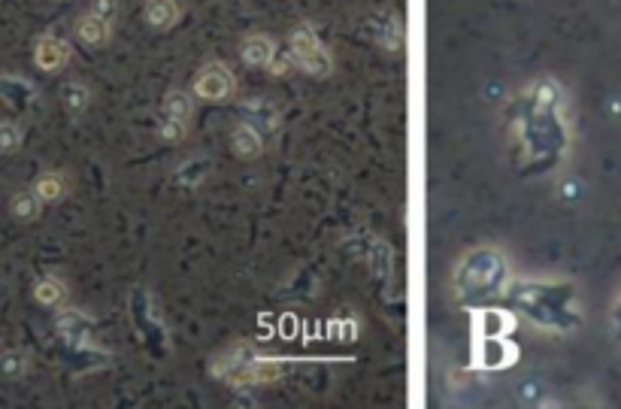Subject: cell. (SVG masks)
<instances>
[{"label": "cell", "mask_w": 621, "mask_h": 409, "mask_svg": "<svg viewBox=\"0 0 621 409\" xmlns=\"http://www.w3.org/2000/svg\"><path fill=\"white\" fill-rule=\"evenodd\" d=\"M231 146H234V155L240 158H255L261 155L264 149V140H261V131L252 125V122H243L231 131Z\"/></svg>", "instance_id": "obj_7"}, {"label": "cell", "mask_w": 621, "mask_h": 409, "mask_svg": "<svg viewBox=\"0 0 621 409\" xmlns=\"http://www.w3.org/2000/svg\"><path fill=\"white\" fill-rule=\"evenodd\" d=\"M55 331H58L64 340H70V343H82V340L91 337V322H88V316L79 313V310H61V313L55 316Z\"/></svg>", "instance_id": "obj_5"}, {"label": "cell", "mask_w": 621, "mask_h": 409, "mask_svg": "<svg viewBox=\"0 0 621 409\" xmlns=\"http://www.w3.org/2000/svg\"><path fill=\"white\" fill-rule=\"evenodd\" d=\"M231 91H234V76H231V70L222 61L206 64L197 73V79H194V94L203 97V100H216V104H219V100L231 97Z\"/></svg>", "instance_id": "obj_2"}, {"label": "cell", "mask_w": 621, "mask_h": 409, "mask_svg": "<svg viewBox=\"0 0 621 409\" xmlns=\"http://www.w3.org/2000/svg\"><path fill=\"white\" fill-rule=\"evenodd\" d=\"M615 328H618V334H621V300H618V310H615Z\"/></svg>", "instance_id": "obj_18"}, {"label": "cell", "mask_w": 621, "mask_h": 409, "mask_svg": "<svg viewBox=\"0 0 621 409\" xmlns=\"http://www.w3.org/2000/svg\"><path fill=\"white\" fill-rule=\"evenodd\" d=\"M191 113H194V107H191V94H185V91H170V94L164 97V116H167V119L188 122Z\"/></svg>", "instance_id": "obj_14"}, {"label": "cell", "mask_w": 621, "mask_h": 409, "mask_svg": "<svg viewBox=\"0 0 621 409\" xmlns=\"http://www.w3.org/2000/svg\"><path fill=\"white\" fill-rule=\"evenodd\" d=\"M34 300L40 306H61L67 300V282L61 276H40L34 282Z\"/></svg>", "instance_id": "obj_9"}, {"label": "cell", "mask_w": 621, "mask_h": 409, "mask_svg": "<svg viewBox=\"0 0 621 409\" xmlns=\"http://www.w3.org/2000/svg\"><path fill=\"white\" fill-rule=\"evenodd\" d=\"M61 104H64V110H67L70 116H79V113L91 104V91H88V85H82V82H76V79L64 82V85H61Z\"/></svg>", "instance_id": "obj_12"}, {"label": "cell", "mask_w": 621, "mask_h": 409, "mask_svg": "<svg viewBox=\"0 0 621 409\" xmlns=\"http://www.w3.org/2000/svg\"><path fill=\"white\" fill-rule=\"evenodd\" d=\"M243 61L249 67H270L276 61V43L267 34H249L240 46Z\"/></svg>", "instance_id": "obj_4"}, {"label": "cell", "mask_w": 621, "mask_h": 409, "mask_svg": "<svg viewBox=\"0 0 621 409\" xmlns=\"http://www.w3.org/2000/svg\"><path fill=\"white\" fill-rule=\"evenodd\" d=\"M31 370V355L22 352V349H10L0 355V376L7 379H22L25 373Z\"/></svg>", "instance_id": "obj_13"}, {"label": "cell", "mask_w": 621, "mask_h": 409, "mask_svg": "<svg viewBox=\"0 0 621 409\" xmlns=\"http://www.w3.org/2000/svg\"><path fill=\"white\" fill-rule=\"evenodd\" d=\"M10 213H13V219H19V222H37L40 213H43V200L37 197L34 188H22V191H16L13 200H10Z\"/></svg>", "instance_id": "obj_8"}, {"label": "cell", "mask_w": 621, "mask_h": 409, "mask_svg": "<svg viewBox=\"0 0 621 409\" xmlns=\"http://www.w3.org/2000/svg\"><path fill=\"white\" fill-rule=\"evenodd\" d=\"M25 131L16 122H0V155H10L22 146Z\"/></svg>", "instance_id": "obj_15"}, {"label": "cell", "mask_w": 621, "mask_h": 409, "mask_svg": "<svg viewBox=\"0 0 621 409\" xmlns=\"http://www.w3.org/2000/svg\"><path fill=\"white\" fill-rule=\"evenodd\" d=\"M31 188L37 191V197H40L43 203H58V200L67 194V176L58 173V170H46V173L37 176V182H34Z\"/></svg>", "instance_id": "obj_11"}, {"label": "cell", "mask_w": 621, "mask_h": 409, "mask_svg": "<svg viewBox=\"0 0 621 409\" xmlns=\"http://www.w3.org/2000/svg\"><path fill=\"white\" fill-rule=\"evenodd\" d=\"M88 13H94V16H100V19H110V22H113V16L119 13V0H94Z\"/></svg>", "instance_id": "obj_17"}, {"label": "cell", "mask_w": 621, "mask_h": 409, "mask_svg": "<svg viewBox=\"0 0 621 409\" xmlns=\"http://www.w3.org/2000/svg\"><path fill=\"white\" fill-rule=\"evenodd\" d=\"M288 46H291L288 55H291V61H294L300 70H306L309 76H319V79L331 76L334 61H331L325 43L319 40V34H316L313 28H309V25H297V28L291 31Z\"/></svg>", "instance_id": "obj_1"}, {"label": "cell", "mask_w": 621, "mask_h": 409, "mask_svg": "<svg viewBox=\"0 0 621 409\" xmlns=\"http://www.w3.org/2000/svg\"><path fill=\"white\" fill-rule=\"evenodd\" d=\"M70 61V43L55 34H40L34 40V64L43 73H55Z\"/></svg>", "instance_id": "obj_3"}, {"label": "cell", "mask_w": 621, "mask_h": 409, "mask_svg": "<svg viewBox=\"0 0 621 409\" xmlns=\"http://www.w3.org/2000/svg\"><path fill=\"white\" fill-rule=\"evenodd\" d=\"M76 37L85 46H103L110 43V19H100L94 13H85L76 19Z\"/></svg>", "instance_id": "obj_6"}, {"label": "cell", "mask_w": 621, "mask_h": 409, "mask_svg": "<svg viewBox=\"0 0 621 409\" xmlns=\"http://www.w3.org/2000/svg\"><path fill=\"white\" fill-rule=\"evenodd\" d=\"M146 22L158 31H170L179 22V4L176 0H149L146 4Z\"/></svg>", "instance_id": "obj_10"}, {"label": "cell", "mask_w": 621, "mask_h": 409, "mask_svg": "<svg viewBox=\"0 0 621 409\" xmlns=\"http://www.w3.org/2000/svg\"><path fill=\"white\" fill-rule=\"evenodd\" d=\"M158 137L167 140V143H179V140L185 137V122H179V119H167V116H164V122H161V128H158Z\"/></svg>", "instance_id": "obj_16"}]
</instances>
